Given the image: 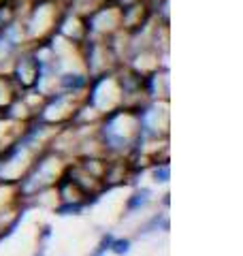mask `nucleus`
I'll use <instances>...</instances> for the list:
<instances>
[{
    "mask_svg": "<svg viewBox=\"0 0 243 256\" xmlns=\"http://www.w3.org/2000/svg\"><path fill=\"white\" fill-rule=\"evenodd\" d=\"M32 256H47V246H38V250Z\"/></svg>",
    "mask_w": 243,
    "mask_h": 256,
    "instance_id": "obj_20",
    "label": "nucleus"
},
{
    "mask_svg": "<svg viewBox=\"0 0 243 256\" xmlns=\"http://www.w3.org/2000/svg\"><path fill=\"white\" fill-rule=\"evenodd\" d=\"M4 2H9V0H0V6H2V4H4Z\"/></svg>",
    "mask_w": 243,
    "mask_h": 256,
    "instance_id": "obj_22",
    "label": "nucleus"
},
{
    "mask_svg": "<svg viewBox=\"0 0 243 256\" xmlns=\"http://www.w3.org/2000/svg\"><path fill=\"white\" fill-rule=\"evenodd\" d=\"M86 34L90 38H109L122 30V15L116 2H107L84 18Z\"/></svg>",
    "mask_w": 243,
    "mask_h": 256,
    "instance_id": "obj_7",
    "label": "nucleus"
},
{
    "mask_svg": "<svg viewBox=\"0 0 243 256\" xmlns=\"http://www.w3.org/2000/svg\"><path fill=\"white\" fill-rule=\"evenodd\" d=\"M6 73L11 75L15 86L20 88V92H32L38 82V73H40V62L36 58L32 45H26L24 50L15 56L11 66L6 68Z\"/></svg>",
    "mask_w": 243,
    "mask_h": 256,
    "instance_id": "obj_6",
    "label": "nucleus"
},
{
    "mask_svg": "<svg viewBox=\"0 0 243 256\" xmlns=\"http://www.w3.org/2000/svg\"><path fill=\"white\" fill-rule=\"evenodd\" d=\"M143 94L145 100H168V94H171L168 68H156L143 75Z\"/></svg>",
    "mask_w": 243,
    "mask_h": 256,
    "instance_id": "obj_9",
    "label": "nucleus"
},
{
    "mask_svg": "<svg viewBox=\"0 0 243 256\" xmlns=\"http://www.w3.org/2000/svg\"><path fill=\"white\" fill-rule=\"evenodd\" d=\"M130 250H132V237H116L109 252L116 256H128Z\"/></svg>",
    "mask_w": 243,
    "mask_h": 256,
    "instance_id": "obj_16",
    "label": "nucleus"
},
{
    "mask_svg": "<svg viewBox=\"0 0 243 256\" xmlns=\"http://www.w3.org/2000/svg\"><path fill=\"white\" fill-rule=\"evenodd\" d=\"M171 230V220H168V212L162 210L152 214L148 220H145L139 230H136V237H150V235H158V233H168Z\"/></svg>",
    "mask_w": 243,
    "mask_h": 256,
    "instance_id": "obj_12",
    "label": "nucleus"
},
{
    "mask_svg": "<svg viewBox=\"0 0 243 256\" xmlns=\"http://www.w3.org/2000/svg\"><path fill=\"white\" fill-rule=\"evenodd\" d=\"M148 173H150V180L156 184V186H166L168 180H171V164H168V158L152 160L148 164Z\"/></svg>",
    "mask_w": 243,
    "mask_h": 256,
    "instance_id": "obj_14",
    "label": "nucleus"
},
{
    "mask_svg": "<svg viewBox=\"0 0 243 256\" xmlns=\"http://www.w3.org/2000/svg\"><path fill=\"white\" fill-rule=\"evenodd\" d=\"M54 237V226H52V224H40V226H38V246H47V244H50V239Z\"/></svg>",
    "mask_w": 243,
    "mask_h": 256,
    "instance_id": "obj_18",
    "label": "nucleus"
},
{
    "mask_svg": "<svg viewBox=\"0 0 243 256\" xmlns=\"http://www.w3.org/2000/svg\"><path fill=\"white\" fill-rule=\"evenodd\" d=\"M66 162L68 160L64 156H60L58 152H54L52 148H45L34 160H32L28 171L15 182V186H13L15 201L30 207V203L34 201L38 194H43V192L52 190L56 186V182L64 175Z\"/></svg>",
    "mask_w": 243,
    "mask_h": 256,
    "instance_id": "obj_2",
    "label": "nucleus"
},
{
    "mask_svg": "<svg viewBox=\"0 0 243 256\" xmlns=\"http://www.w3.org/2000/svg\"><path fill=\"white\" fill-rule=\"evenodd\" d=\"M81 100L90 109H94L98 116H104L113 109L124 107L122 105L120 82H118V68L109 70V73L90 77V86H88V90Z\"/></svg>",
    "mask_w": 243,
    "mask_h": 256,
    "instance_id": "obj_3",
    "label": "nucleus"
},
{
    "mask_svg": "<svg viewBox=\"0 0 243 256\" xmlns=\"http://www.w3.org/2000/svg\"><path fill=\"white\" fill-rule=\"evenodd\" d=\"M96 139L107 158H128L139 141L136 109L120 107L100 116L96 124Z\"/></svg>",
    "mask_w": 243,
    "mask_h": 256,
    "instance_id": "obj_1",
    "label": "nucleus"
},
{
    "mask_svg": "<svg viewBox=\"0 0 243 256\" xmlns=\"http://www.w3.org/2000/svg\"><path fill=\"white\" fill-rule=\"evenodd\" d=\"M168 205H171V194H162V207H164V210H168Z\"/></svg>",
    "mask_w": 243,
    "mask_h": 256,
    "instance_id": "obj_19",
    "label": "nucleus"
},
{
    "mask_svg": "<svg viewBox=\"0 0 243 256\" xmlns=\"http://www.w3.org/2000/svg\"><path fill=\"white\" fill-rule=\"evenodd\" d=\"M136 120H139V137L143 141H166L168 139V100H145L136 107Z\"/></svg>",
    "mask_w": 243,
    "mask_h": 256,
    "instance_id": "obj_4",
    "label": "nucleus"
},
{
    "mask_svg": "<svg viewBox=\"0 0 243 256\" xmlns=\"http://www.w3.org/2000/svg\"><path fill=\"white\" fill-rule=\"evenodd\" d=\"M113 239H116V235H113L111 230H104V233L100 235V239H98V244H96V248H94V252H98V254H109L111 246H113Z\"/></svg>",
    "mask_w": 243,
    "mask_h": 256,
    "instance_id": "obj_17",
    "label": "nucleus"
},
{
    "mask_svg": "<svg viewBox=\"0 0 243 256\" xmlns=\"http://www.w3.org/2000/svg\"><path fill=\"white\" fill-rule=\"evenodd\" d=\"M26 212H28V205L18 203V201L11 207H6V210H0V242L9 239L15 233V228L26 218Z\"/></svg>",
    "mask_w": 243,
    "mask_h": 256,
    "instance_id": "obj_10",
    "label": "nucleus"
},
{
    "mask_svg": "<svg viewBox=\"0 0 243 256\" xmlns=\"http://www.w3.org/2000/svg\"><path fill=\"white\" fill-rule=\"evenodd\" d=\"M88 86H90V75L86 73V68H66L56 75V92L84 98Z\"/></svg>",
    "mask_w": 243,
    "mask_h": 256,
    "instance_id": "obj_8",
    "label": "nucleus"
},
{
    "mask_svg": "<svg viewBox=\"0 0 243 256\" xmlns=\"http://www.w3.org/2000/svg\"><path fill=\"white\" fill-rule=\"evenodd\" d=\"M88 210L86 201H56V205L52 207V212L60 218H68V216H81Z\"/></svg>",
    "mask_w": 243,
    "mask_h": 256,
    "instance_id": "obj_15",
    "label": "nucleus"
},
{
    "mask_svg": "<svg viewBox=\"0 0 243 256\" xmlns=\"http://www.w3.org/2000/svg\"><path fill=\"white\" fill-rule=\"evenodd\" d=\"M90 256H107V254H98V252H92Z\"/></svg>",
    "mask_w": 243,
    "mask_h": 256,
    "instance_id": "obj_21",
    "label": "nucleus"
},
{
    "mask_svg": "<svg viewBox=\"0 0 243 256\" xmlns=\"http://www.w3.org/2000/svg\"><path fill=\"white\" fill-rule=\"evenodd\" d=\"M154 201V190L150 186H134L124 201V218L145 212Z\"/></svg>",
    "mask_w": 243,
    "mask_h": 256,
    "instance_id": "obj_11",
    "label": "nucleus"
},
{
    "mask_svg": "<svg viewBox=\"0 0 243 256\" xmlns=\"http://www.w3.org/2000/svg\"><path fill=\"white\" fill-rule=\"evenodd\" d=\"M20 94H22L20 88L15 86L11 75L6 73V70H0V116H2L4 111L11 107V102L18 98Z\"/></svg>",
    "mask_w": 243,
    "mask_h": 256,
    "instance_id": "obj_13",
    "label": "nucleus"
},
{
    "mask_svg": "<svg viewBox=\"0 0 243 256\" xmlns=\"http://www.w3.org/2000/svg\"><path fill=\"white\" fill-rule=\"evenodd\" d=\"M79 105H81L79 96L52 92V94H47V96L40 98L34 118L38 120V122L47 124V126L62 128V126L70 124V120H72V116H75V111H77Z\"/></svg>",
    "mask_w": 243,
    "mask_h": 256,
    "instance_id": "obj_5",
    "label": "nucleus"
}]
</instances>
